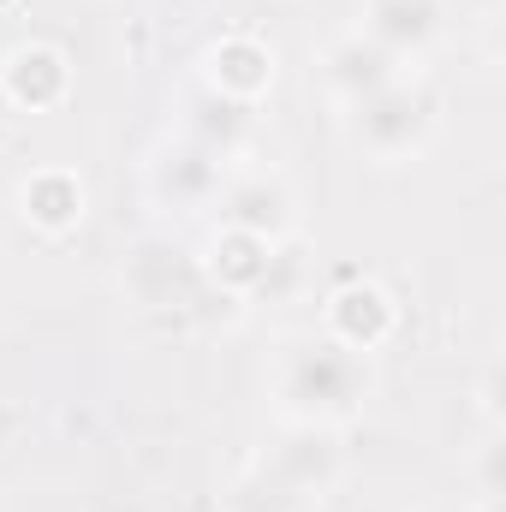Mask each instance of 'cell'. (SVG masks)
Here are the masks:
<instances>
[{"label": "cell", "instance_id": "obj_13", "mask_svg": "<svg viewBox=\"0 0 506 512\" xmlns=\"http://www.w3.org/2000/svg\"><path fill=\"white\" fill-rule=\"evenodd\" d=\"M280 245H268V239H256V233H239V227H215L209 239H203V251H197V274H203V286H215L221 298H256L262 286H268V274H274V262H280Z\"/></svg>", "mask_w": 506, "mask_h": 512}, {"label": "cell", "instance_id": "obj_3", "mask_svg": "<svg viewBox=\"0 0 506 512\" xmlns=\"http://www.w3.org/2000/svg\"><path fill=\"white\" fill-rule=\"evenodd\" d=\"M340 131H346V143H352L364 161H376V167L417 161V155L435 143V131H441V96H435V84H429L423 72H405V78H393L387 90L352 102V108H340Z\"/></svg>", "mask_w": 506, "mask_h": 512}, {"label": "cell", "instance_id": "obj_1", "mask_svg": "<svg viewBox=\"0 0 506 512\" xmlns=\"http://www.w3.org/2000/svg\"><path fill=\"white\" fill-rule=\"evenodd\" d=\"M268 399H274L280 423L352 429L376 399V358H358L316 328L292 334L268 358Z\"/></svg>", "mask_w": 506, "mask_h": 512}, {"label": "cell", "instance_id": "obj_10", "mask_svg": "<svg viewBox=\"0 0 506 512\" xmlns=\"http://www.w3.org/2000/svg\"><path fill=\"white\" fill-rule=\"evenodd\" d=\"M358 30L376 48H387L405 72H417L441 48V36H447V6L441 0H364Z\"/></svg>", "mask_w": 506, "mask_h": 512}, {"label": "cell", "instance_id": "obj_8", "mask_svg": "<svg viewBox=\"0 0 506 512\" xmlns=\"http://www.w3.org/2000/svg\"><path fill=\"white\" fill-rule=\"evenodd\" d=\"M197 286H203L197 256L179 251L173 239H137L120 262V292L137 310H179V304H191Z\"/></svg>", "mask_w": 506, "mask_h": 512}, {"label": "cell", "instance_id": "obj_4", "mask_svg": "<svg viewBox=\"0 0 506 512\" xmlns=\"http://www.w3.org/2000/svg\"><path fill=\"white\" fill-rule=\"evenodd\" d=\"M227 161L203 155L197 143L185 137H161L149 155H143V203L161 215V221H197L221 203V185H227Z\"/></svg>", "mask_w": 506, "mask_h": 512}, {"label": "cell", "instance_id": "obj_7", "mask_svg": "<svg viewBox=\"0 0 506 512\" xmlns=\"http://www.w3.org/2000/svg\"><path fill=\"white\" fill-rule=\"evenodd\" d=\"M221 221L239 227V233H256L268 245H286L298 233V191L286 173L274 167H251V173H227L221 185Z\"/></svg>", "mask_w": 506, "mask_h": 512}, {"label": "cell", "instance_id": "obj_6", "mask_svg": "<svg viewBox=\"0 0 506 512\" xmlns=\"http://www.w3.org/2000/svg\"><path fill=\"white\" fill-rule=\"evenodd\" d=\"M316 334H328L334 346H346V352H358V358H376L381 346L399 334V304H393V292L370 280V274H352V280H340L328 298H322V328Z\"/></svg>", "mask_w": 506, "mask_h": 512}, {"label": "cell", "instance_id": "obj_2", "mask_svg": "<svg viewBox=\"0 0 506 512\" xmlns=\"http://www.w3.org/2000/svg\"><path fill=\"white\" fill-rule=\"evenodd\" d=\"M340 477H346L340 429L286 423V435L262 447L245 465V477L227 489V512H322Z\"/></svg>", "mask_w": 506, "mask_h": 512}, {"label": "cell", "instance_id": "obj_5", "mask_svg": "<svg viewBox=\"0 0 506 512\" xmlns=\"http://www.w3.org/2000/svg\"><path fill=\"white\" fill-rule=\"evenodd\" d=\"M173 137H185V143H197L203 155H215V161H245L256 143V108L245 102H233V96H221V90H209L203 78H191L179 96H173Z\"/></svg>", "mask_w": 506, "mask_h": 512}, {"label": "cell", "instance_id": "obj_16", "mask_svg": "<svg viewBox=\"0 0 506 512\" xmlns=\"http://www.w3.org/2000/svg\"><path fill=\"white\" fill-rule=\"evenodd\" d=\"M417 512H495V507H483V501H435V507H417Z\"/></svg>", "mask_w": 506, "mask_h": 512}, {"label": "cell", "instance_id": "obj_11", "mask_svg": "<svg viewBox=\"0 0 506 512\" xmlns=\"http://www.w3.org/2000/svg\"><path fill=\"white\" fill-rule=\"evenodd\" d=\"M316 72H322V90H328L340 108H352V102H364V96L387 90L393 78H405V66H399L387 48H376V42L358 30V24L322 42V54H316Z\"/></svg>", "mask_w": 506, "mask_h": 512}, {"label": "cell", "instance_id": "obj_14", "mask_svg": "<svg viewBox=\"0 0 506 512\" xmlns=\"http://www.w3.org/2000/svg\"><path fill=\"white\" fill-rule=\"evenodd\" d=\"M274 48L256 36V30H227L221 42H209V54H203V66H197V78L209 84V90H221V96H233V102H245L256 108L268 90H274Z\"/></svg>", "mask_w": 506, "mask_h": 512}, {"label": "cell", "instance_id": "obj_12", "mask_svg": "<svg viewBox=\"0 0 506 512\" xmlns=\"http://www.w3.org/2000/svg\"><path fill=\"white\" fill-rule=\"evenodd\" d=\"M18 215H24V227L42 233V239L78 233L84 215H90V185H84V173L66 167V161L30 167V173L18 179Z\"/></svg>", "mask_w": 506, "mask_h": 512}, {"label": "cell", "instance_id": "obj_15", "mask_svg": "<svg viewBox=\"0 0 506 512\" xmlns=\"http://www.w3.org/2000/svg\"><path fill=\"white\" fill-rule=\"evenodd\" d=\"M506 441H501V429H489L483 435V447H477V501L483 507H501V489H506Z\"/></svg>", "mask_w": 506, "mask_h": 512}, {"label": "cell", "instance_id": "obj_9", "mask_svg": "<svg viewBox=\"0 0 506 512\" xmlns=\"http://www.w3.org/2000/svg\"><path fill=\"white\" fill-rule=\"evenodd\" d=\"M72 96V54L60 42H18L0 54V102L18 114H54Z\"/></svg>", "mask_w": 506, "mask_h": 512}]
</instances>
